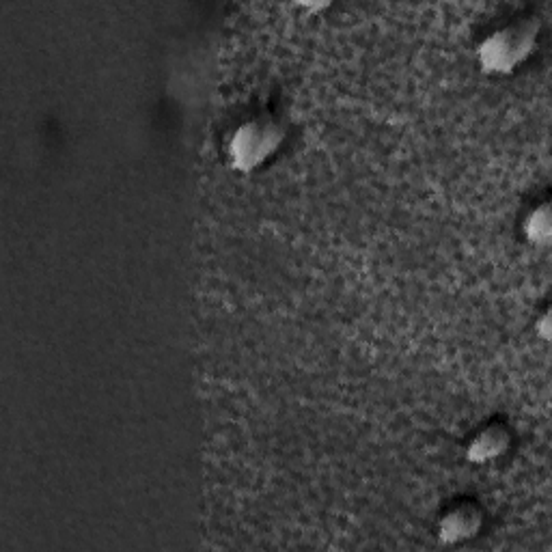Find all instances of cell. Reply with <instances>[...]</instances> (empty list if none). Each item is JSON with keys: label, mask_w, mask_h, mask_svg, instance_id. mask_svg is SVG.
<instances>
[{"label": "cell", "mask_w": 552, "mask_h": 552, "mask_svg": "<svg viewBox=\"0 0 552 552\" xmlns=\"http://www.w3.org/2000/svg\"><path fill=\"white\" fill-rule=\"evenodd\" d=\"M537 44V22L520 20L483 39L479 61L486 72L509 74L531 57Z\"/></svg>", "instance_id": "6da1fadb"}, {"label": "cell", "mask_w": 552, "mask_h": 552, "mask_svg": "<svg viewBox=\"0 0 552 552\" xmlns=\"http://www.w3.org/2000/svg\"><path fill=\"white\" fill-rule=\"evenodd\" d=\"M283 141V130L274 121H248L236 130L229 145L233 167L251 171L266 162Z\"/></svg>", "instance_id": "7a4b0ae2"}, {"label": "cell", "mask_w": 552, "mask_h": 552, "mask_svg": "<svg viewBox=\"0 0 552 552\" xmlns=\"http://www.w3.org/2000/svg\"><path fill=\"white\" fill-rule=\"evenodd\" d=\"M481 527V514L473 505H458L449 509V512L440 520V540L447 544L464 542L473 537Z\"/></svg>", "instance_id": "3957f363"}, {"label": "cell", "mask_w": 552, "mask_h": 552, "mask_svg": "<svg viewBox=\"0 0 552 552\" xmlns=\"http://www.w3.org/2000/svg\"><path fill=\"white\" fill-rule=\"evenodd\" d=\"M509 447V434L503 430V427L494 425L481 430L468 445V460L471 462H490L496 460L499 455H503Z\"/></svg>", "instance_id": "277c9868"}, {"label": "cell", "mask_w": 552, "mask_h": 552, "mask_svg": "<svg viewBox=\"0 0 552 552\" xmlns=\"http://www.w3.org/2000/svg\"><path fill=\"white\" fill-rule=\"evenodd\" d=\"M524 231H527V236L533 244H546L550 238V212L548 205H540L535 207L531 212V216L527 218V223H524Z\"/></svg>", "instance_id": "5b68a950"}]
</instances>
